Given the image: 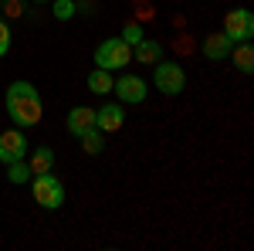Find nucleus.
Listing matches in <instances>:
<instances>
[{
	"label": "nucleus",
	"instance_id": "aec40b11",
	"mask_svg": "<svg viewBox=\"0 0 254 251\" xmlns=\"http://www.w3.org/2000/svg\"><path fill=\"white\" fill-rule=\"evenodd\" d=\"M3 10H7V17H20V14H24L20 0H7V3H3Z\"/></svg>",
	"mask_w": 254,
	"mask_h": 251
},
{
	"label": "nucleus",
	"instance_id": "4468645a",
	"mask_svg": "<svg viewBox=\"0 0 254 251\" xmlns=\"http://www.w3.org/2000/svg\"><path fill=\"white\" fill-rule=\"evenodd\" d=\"M112 72H105V68H95L92 75H88V92H95V95H109L112 92Z\"/></svg>",
	"mask_w": 254,
	"mask_h": 251
},
{
	"label": "nucleus",
	"instance_id": "412c9836",
	"mask_svg": "<svg viewBox=\"0 0 254 251\" xmlns=\"http://www.w3.org/2000/svg\"><path fill=\"white\" fill-rule=\"evenodd\" d=\"M78 14H95V0H85V3H81V10Z\"/></svg>",
	"mask_w": 254,
	"mask_h": 251
},
{
	"label": "nucleus",
	"instance_id": "20e7f679",
	"mask_svg": "<svg viewBox=\"0 0 254 251\" xmlns=\"http://www.w3.org/2000/svg\"><path fill=\"white\" fill-rule=\"evenodd\" d=\"M153 85H156L163 95H180L187 88V72L173 65V61H156L153 68Z\"/></svg>",
	"mask_w": 254,
	"mask_h": 251
},
{
	"label": "nucleus",
	"instance_id": "f03ea898",
	"mask_svg": "<svg viewBox=\"0 0 254 251\" xmlns=\"http://www.w3.org/2000/svg\"><path fill=\"white\" fill-rule=\"evenodd\" d=\"M31 190H34V200L44 211H58L64 204V183L55 173H34L31 176Z\"/></svg>",
	"mask_w": 254,
	"mask_h": 251
},
{
	"label": "nucleus",
	"instance_id": "a211bd4d",
	"mask_svg": "<svg viewBox=\"0 0 254 251\" xmlns=\"http://www.w3.org/2000/svg\"><path fill=\"white\" fill-rule=\"evenodd\" d=\"M122 41L132 48V44H139L142 41V27H139L136 20H126V27H122Z\"/></svg>",
	"mask_w": 254,
	"mask_h": 251
},
{
	"label": "nucleus",
	"instance_id": "4be33fe9",
	"mask_svg": "<svg viewBox=\"0 0 254 251\" xmlns=\"http://www.w3.org/2000/svg\"><path fill=\"white\" fill-rule=\"evenodd\" d=\"M34 3H44V0H34Z\"/></svg>",
	"mask_w": 254,
	"mask_h": 251
},
{
	"label": "nucleus",
	"instance_id": "dca6fc26",
	"mask_svg": "<svg viewBox=\"0 0 254 251\" xmlns=\"http://www.w3.org/2000/svg\"><path fill=\"white\" fill-rule=\"evenodd\" d=\"M31 167H27V160H17V163H7V180L10 183H27L31 180Z\"/></svg>",
	"mask_w": 254,
	"mask_h": 251
},
{
	"label": "nucleus",
	"instance_id": "f3484780",
	"mask_svg": "<svg viewBox=\"0 0 254 251\" xmlns=\"http://www.w3.org/2000/svg\"><path fill=\"white\" fill-rule=\"evenodd\" d=\"M78 14V3L75 0H55V17L58 20H71Z\"/></svg>",
	"mask_w": 254,
	"mask_h": 251
},
{
	"label": "nucleus",
	"instance_id": "ddd939ff",
	"mask_svg": "<svg viewBox=\"0 0 254 251\" xmlns=\"http://www.w3.org/2000/svg\"><path fill=\"white\" fill-rule=\"evenodd\" d=\"M27 160V167H31V173H51V167H55V153L48 150V146H38L31 156H24Z\"/></svg>",
	"mask_w": 254,
	"mask_h": 251
},
{
	"label": "nucleus",
	"instance_id": "2eb2a0df",
	"mask_svg": "<svg viewBox=\"0 0 254 251\" xmlns=\"http://www.w3.org/2000/svg\"><path fill=\"white\" fill-rule=\"evenodd\" d=\"M78 139H81V150H85L88 156H98L102 150H105V139H102L98 129H88V133H81Z\"/></svg>",
	"mask_w": 254,
	"mask_h": 251
},
{
	"label": "nucleus",
	"instance_id": "f8f14e48",
	"mask_svg": "<svg viewBox=\"0 0 254 251\" xmlns=\"http://www.w3.org/2000/svg\"><path fill=\"white\" fill-rule=\"evenodd\" d=\"M227 58H234L237 72H244V75H251L254 72V48L251 41H237V44H231V55Z\"/></svg>",
	"mask_w": 254,
	"mask_h": 251
},
{
	"label": "nucleus",
	"instance_id": "0eeeda50",
	"mask_svg": "<svg viewBox=\"0 0 254 251\" xmlns=\"http://www.w3.org/2000/svg\"><path fill=\"white\" fill-rule=\"evenodd\" d=\"M27 156V139L20 133L17 126L14 129H7V133H0V163L7 167V163H17Z\"/></svg>",
	"mask_w": 254,
	"mask_h": 251
},
{
	"label": "nucleus",
	"instance_id": "39448f33",
	"mask_svg": "<svg viewBox=\"0 0 254 251\" xmlns=\"http://www.w3.org/2000/svg\"><path fill=\"white\" fill-rule=\"evenodd\" d=\"M224 34L231 38V44H237V41H251L254 38V17H251V10H244V7L231 10V14L224 17Z\"/></svg>",
	"mask_w": 254,
	"mask_h": 251
},
{
	"label": "nucleus",
	"instance_id": "6e6552de",
	"mask_svg": "<svg viewBox=\"0 0 254 251\" xmlns=\"http://www.w3.org/2000/svg\"><path fill=\"white\" fill-rule=\"evenodd\" d=\"M122 122H126V109L119 102H109V105L95 109V129L98 133H116V129H122Z\"/></svg>",
	"mask_w": 254,
	"mask_h": 251
},
{
	"label": "nucleus",
	"instance_id": "9d476101",
	"mask_svg": "<svg viewBox=\"0 0 254 251\" xmlns=\"http://www.w3.org/2000/svg\"><path fill=\"white\" fill-rule=\"evenodd\" d=\"M203 55L210 61H224L231 55V38L224 34V31H217V34H207L203 38Z\"/></svg>",
	"mask_w": 254,
	"mask_h": 251
},
{
	"label": "nucleus",
	"instance_id": "9b49d317",
	"mask_svg": "<svg viewBox=\"0 0 254 251\" xmlns=\"http://www.w3.org/2000/svg\"><path fill=\"white\" fill-rule=\"evenodd\" d=\"M132 61H142V65H156L163 61V44L153 38H142L139 44H132Z\"/></svg>",
	"mask_w": 254,
	"mask_h": 251
},
{
	"label": "nucleus",
	"instance_id": "6ab92c4d",
	"mask_svg": "<svg viewBox=\"0 0 254 251\" xmlns=\"http://www.w3.org/2000/svg\"><path fill=\"white\" fill-rule=\"evenodd\" d=\"M10 51V27H7V20L0 17V58Z\"/></svg>",
	"mask_w": 254,
	"mask_h": 251
},
{
	"label": "nucleus",
	"instance_id": "f257e3e1",
	"mask_svg": "<svg viewBox=\"0 0 254 251\" xmlns=\"http://www.w3.org/2000/svg\"><path fill=\"white\" fill-rule=\"evenodd\" d=\"M7 116L14 119V126L17 129H31V126H38L41 116H44V102H41L38 88L31 85V82H14L10 88H7Z\"/></svg>",
	"mask_w": 254,
	"mask_h": 251
},
{
	"label": "nucleus",
	"instance_id": "423d86ee",
	"mask_svg": "<svg viewBox=\"0 0 254 251\" xmlns=\"http://www.w3.org/2000/svg\"><path fill=\"white\" fill-rule=\"evenodd\" d=\"M112 92L119 95V102L139 105V102H146V95H149V85H146L139 75H122V78L112 82Z\"/></svg>",
	"mask_w": 254,
	"mask_h": 251
},
{
	"label": "nucleus",
	"instance_id": "1a4fd4ad",
	"mask_svg": "<svg viewBox=\"0 0 254 251\" xmlns=\"http://www.w3.org/2000/svg\"><path fill=\"white\" fill-rule=\"evenodd\" d=\"M64 126H68L71 136H81V133H88V129H95V109L75 105V109L68 112V119H64Z\"/></svg>",
	"mask_w": 254,
	"mask_h": 251
},
{
	"label": "nucleus",
	"instance_id": "7ed1b4c3",
	"mask_svg": "<svg viewBox=\"0 0 254 251\" xmlns=\"http://www.w3.org/2000/svg\"><path fill=\"white\" fill-rule=\"evenodd\" d=\"M129 61H132V48L122 38H109L95 48V65L105 68V72H119V68H126Z\"/></svg>",
	"mask_w": 254,
	"mask_h": 251
}]
</instances>
